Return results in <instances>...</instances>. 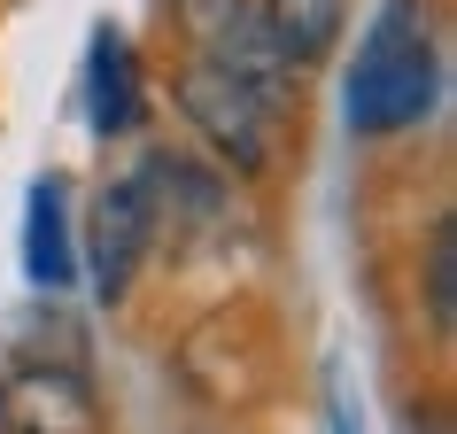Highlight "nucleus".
<instances>
[{
    "mask_svg": "<svg viewBox=\"0 0 457 434\" xmlns=\"http://www.w3.org/2000/svg\"><path fill=\"white\" fill-rule=\"evenodd\" d=\"M442 101V16L434 0H380L357 39L349 86H341V117L357 140H395L419 132Z\"/></svg>",
    "mask_w": 457,
    "mask_h": 434,
    "instance_id": "nucleus-1",
    "label": "nucleus"
},
{
    "mask_svg": "<svg viewBox=\"0 0 457 434\" xmlns=\"http://www.w3.org/2000/svg\"><path fill=\"white\" fill-rule=\"evenodd\" d=\"M163 94H170L179 124L202 140V155H210L225 179L264 187L271 171L287 163V132H295V117H279L271 101H256L233 71H217V63H202V54L179 47V54H170V71H163Z\"/></svg>",
    "mask_w": 457,
    "mask_h": 434,
    "instance_id": "nucleus-2",
    "label": "nucleus"
},
{
    "mask_svg": "<svg viewBox=\"0 0 457 434\" xmlns=\"http://www.w3.org/2000/svg\"><path fill=\"white\" fill-rule=\"evenodd\" d=\"M163 8V24L179 31V47L217 63V71H233L256 101H271L279 117L303 124V71L279 63V47L264 39V16H256V0H155Z\"/></svg>",
    "mask_w": 457,
    "mask_h": 434,
    "instance_id": "nucleus-3",
    "label": "nucleus"
},
{
    "mask_svg": "<svg viewBox=\"0 0 457 434\" xmlns=\"http://www.w3.org/2000/svg\"><path fill=\"white\" fill-rule=\"evenodd\" d=\"M155 241H163V233H155V202H147L140 163H132V171H117V179H101L94 202H86V248H78V271L94 280L101 303H124Z\"/></svg>",
    "mask_w": 457,
    "mask_h": 434,
    "instance_id": "nucleus-4",
    "label": "nucleus"
},
{
    "mask_svg": "<svg viewBox=\"0 0 457 434\" xmlns=\"http://www.w3.org/2000/svg\"><path fill=\"white\" fill-rule=\"evenodd\" d=\"M0 434H109V411L78 364H8L0 372Z\"/></svg>",
    "mask_w": 457,
    "mask_h": 434,
    "instance_id": "nucleus-5",
    "label": "nucleus"
},
{
    "mask_svg": "<svg viewBox=\"0 0 457 434\" xmlns=\"http://www.w3.org/2000/svg\"><path fill=\"white\" fill-rule=\"evenodd\" d=\"M140 179L155 202V233H217L233 210V179L194 147H170V140L140 147Z\"/></svg>",
    "mask_w": 457,
    "mask_h": 434,
    "instance_id": "nucleus-6",
    "label": "nucleus"
},
{
    "mask_svg": "<svg viewBox=\"0 0 457 434\" xmlns=\"http://www.w3.org/2000/svg\"><path fill=\"white\" fill-rule=\"evenodd\" d=\"M147 63H140V39L117 24V16H101L94 39H86V124H94V140H132L147 124Z\"/></svg>",
    "mask_w": 457,
    "mask_h": 434,
    "instance_id": "nucleus-7",
    "label": "nucleus"
},
{
    "mask_svg": "<svg viewBox=\"0 0 457 434\" xmlns=\"http://www.w3.org/2000/svg\"><path fill=\"white\" fill-rule=\"evenodd\" d=\"M24 280L39 295L78 288V225H71V179L39 171L24 187Z\"/></svg>",
    "mask_w": 457,
    "mask_h": 434,
    "instance_id": "nucleus-8",
    "label": "nucleus"
},
{
    "mask_svg": "<svg viewBox=\"0 0 457 434\" xmlns=\"http://www.w3.org/2000/svg\"><path fill=\"white\" fill-rule=\"evenodd\" d=\"M264 16V39L279 47L287 71H326L341 54V31H349V0H256Z\"/></svg>",
    "mask_w": 457,
    "mask_h": 434,
    "instance_id": "nucleus-9",
    "label": "nucleus"
},
{
    "mask_svg": "<svg viewBox=\"0 0 457 434\" xmlns=\"http://www.w3.org/2000/svg\"><path fill=\"white\" fill-rule=\"evenodd\" d=\"M419 295H427V326H434V334H450V326H457V217H450V210L427 225Z\"/></svg>",
    "mask_w": 457,
    "mask_h": 434,
    "instance_id": "nucleus-10",
    "label": "nucleus"
}]
</instances>
